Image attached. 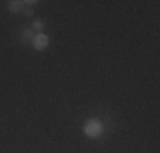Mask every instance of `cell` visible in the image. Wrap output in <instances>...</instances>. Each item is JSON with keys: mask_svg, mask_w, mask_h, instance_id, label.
I'll return each instance as SVG.
<instances>
[{"mask_svg": "<svg viewBox=\"0 0 160 153\" xmlns=\"http://www.w3.org/2000/svg\"><path fill=\"white\" fill-rule=\"evenodd\" d=\"M32 37H34V31L29 27V29H22L21 31V43H29V41H32Z\"/></svg>", "mask_w": 160, "mask_h": 153, "instance_id": "277c9868", "label": "cell"}, {"mask_svg": "<svg viewBox=\"0 0 160 153\" xmlns=\"http://www.w3.org/2000/svg\"><path fill=\"white\" fill-rule=\"evenodd\" d=\"M83 133L89 138H99L104 133V124L97 117H90V119H87L83 122Z\"/></svg>", "mask_w": 160, "mask_h": 153, "instance_id": "6da1fadb", "label": "cell"}, {"mask_svg": "<svg viewBox=\"0 0 160 153\" xmlns=\"http://www.w3.org/2000/svg\"><path fill=\"white\" fill-rule=\"evenodd\" d=\"M24 14L28 15V17H31V15H32L34 12H32V9H28V7H26V9H24Z\"/></svg>", "mask_w": 160, "mask_h": 153, "instance_id": "8992f818", "label": "cell"}, {"mask_svg": "<svg viewBox=\"0 0 160 153\" xmlns=\"http://www.w3.org/2000/svg\"><path fill=\"white\" fill-rule=\"evenodd\" d=\"M31 43H32V48L36 49V51H44L49 44V37L44 32H36Z\"/></svg>", "mask_w": 160, "mask_h": 153, "instance_id": "7a4b0ae2", "label": "cell"}, {"mask_svg": "<svg viewBox=\"0 0 160 153\" xmlns=\"http://www.w3.org/2000/svg\"><path fill=\"white\" fill-rule=\"evenodd\" d=\"M31 29H32V31H38V32H41V31L44 29V22H43V21H39V19H36V21L32 22Z\"/></svg>", "mask_w": 160, "mask_h": 153, "instance_id": "5b68a950", "label": "cell"}, {"mask_svg": "<svg viewBox=\"0 0 160 153\" xmlns=\"http://www.w3.org/2000/svg\"><path fill=\"white\" fill-rule=\"evenodd\" d=\"M26 9V2H21V0H10L9 2V10L14 14L21 12V10Z\"/></svg>", "mask_w": 160, "mask_h": 153, "instance_id": "3957f363", "label": "cell"}]
</instances>
